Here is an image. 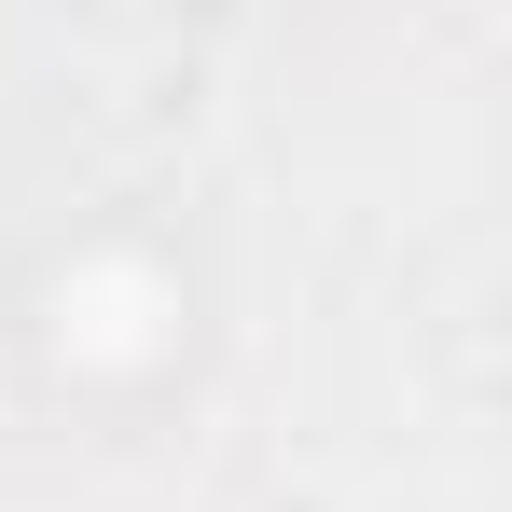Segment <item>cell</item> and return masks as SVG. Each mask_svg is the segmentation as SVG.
<instances>
[{"mask_svg":"<svg viewBox=\"0 0 512 512\" xmlns=\"http://www.w3.org/2000/svg\"><path fill=\"white\" fill-rule=\"evenodd\" d=\"M167 319H180V291H167L139 250H97V263H70V277H56V346H70L84 374L153 360V346H167Z\"/></svg>","mask_w":512,"mask_h":512,"instance_id":"1","label":"cell"}]
</instances>
